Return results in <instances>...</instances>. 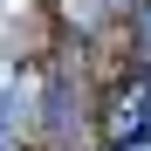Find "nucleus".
Segmentation results:
<instances>
[{
    "mask_svg": "<svg viewBox=\"0 0 151 151\" xmlns=\"http://www.w3.org/2000/svg\"><path fill=\"white\" fill-rule=\"evenodd\" d=\"M103 137L110 144H151V69L117 83L110 110H103Z\"/></svg>",
    "mask_w": 151,
    "mask_h": 151,
    "instance_id": "f257e3e1",
    "label": "nucleus"
},
{
    "mask_svg": "<svg viewBox=\"0 0 151 151\" xmlns=\"http://www.w3.org/2000/svg\"><path fill=\"white\" fill-rule=\"evenodd\" d=\"M137 48H144V62H151V0H144V28H137Z\"/></svg>",
    "mask_w": 151,
    "mask_h": 151,
    "instance_id": "f03ea898",
    "label": "nucleus"
}]
</instances>
